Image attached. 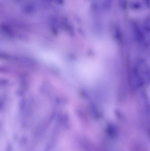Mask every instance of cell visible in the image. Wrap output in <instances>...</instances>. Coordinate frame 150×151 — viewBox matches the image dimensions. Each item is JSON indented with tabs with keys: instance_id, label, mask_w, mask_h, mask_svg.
I'll return each mask as SVG.
<instances>
[{
	"instance_id": "6da1fadb",
	"label": "cell",
	"mask_w": 150,
	"mask_h": 151,
	"mask_svg": "<svg viewBox=\"0 0 150 151\" xmlns=\"http://www.w3.org/2000/svg\"><path fill=\"white\" fill-rule=\"evenodd\" d=\"M78 69L81 76L84 79L89 81L95 79L99 73L98 66L94 63L90 62L81 64L79 65Z\"/></svg>"
}]
</instances>
